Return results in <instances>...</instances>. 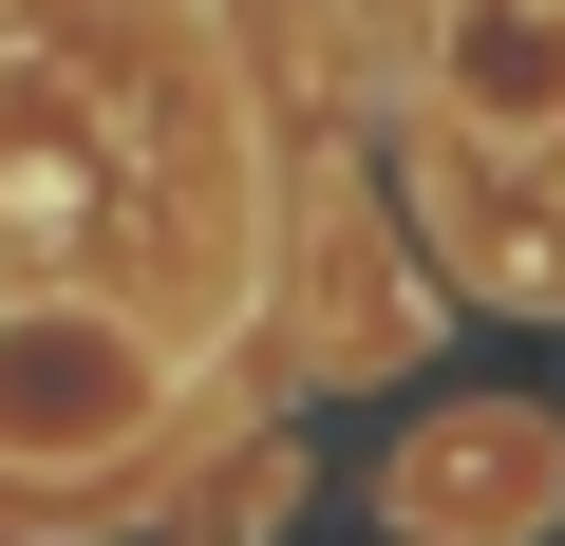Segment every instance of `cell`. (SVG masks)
I'll list each match as a JSON object with an SVG mask.
<instances>
[{"mask_svg": "<svg viewBox=\"0 0 565 546\" xmlns=\"http://www.w3.org/2000/svg\"><path fill=\"white\" fill-rule=\"evenodd\" d=\"M434 114L490 151H565V0H434Z\"/></svg>", "mask_w": 565, "mask_h": 546, "instance_id": "3957f363", "label": "cell"}, {"mask_svg": "<svg viewBox=\"0 0 565 546\" xmlns=\"http://www.w3.org/2000/svg\"><path fill=\"white\" fill-rule=\"evenodd\" d=\"M546 490H565L546 415H527V396H490V415H434V433H415L396 527H415V546H527V527H546Z\"/></svg>", "mask_w": 565, "mask_h": 546, "instance_id": "7a4b0ae2", "label": "cell"}, {"mask_svg": "<svg viewBox=\"0 0 565 546\" xmlns=\"http://www.w3.org/2000/svg\"><path fill=\"white\" fill-rule=\"evenodd\" d=\"M151 415H170L151 321H114V302H76V283L0 302V471H95V452H132Z\"/></svg>", "mask_w": 565, "mask_h": 546, "instance_id": "6da1fadb", "label": "cell"}]
</instances>
